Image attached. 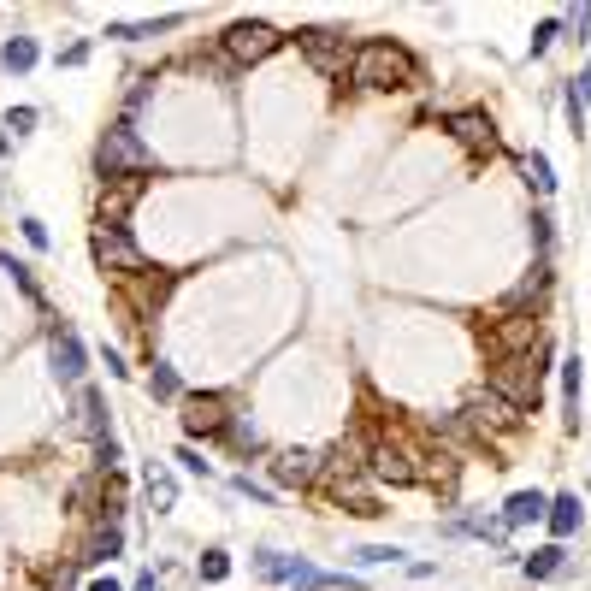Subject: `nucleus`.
Here are the masks:
<instances>
[{
	"mask_svg": "<svg viewBox=\"0 0 591 591\" xmlns=\"http://www.w3.org/2000/svg\"><path fill=\"white\" fill-rule=\"evenodd\" d=\"M30 125H36V107H12V113H6V131L12 136H24Z\"/></svg>",
	"mask_w": 591,
	"mask_h": 591,
	"instance_id": "obj_30",
	"label": "nucleus"
},
{
	"mask_svg": "<svg viewBox=\"0 0 591 591\" xmlns=\"http://www.w3.org/2000/svg\"><path fill=\"white\" fill-rule=\"evenodd\" d=\"M71 503H77V509H89V503H95V479H83V485H71Z\"/></svg>",
	"mask_w": 591,
	"mask_h": 591,
	"instance_id": "obj_36",
	"label": "nucleus"
},
{
	"mask_svg": "<svg viewBox=\"0 0 591 591\" xmlns=\"http://www.w3.org/2000/svg\"><path fill=\"white\" fill-rule=\"evenodd\" d=\"M414 77H420L414 54L396 48V42H361L355 60H349V83H355V89H402V83H414Z\"/></svg>",
	"mask_w": 591,
	"mask_h": 591,
	"instance_id": "obj_2",
	"label": "nucleus"
},
{
	"mask_svg": "<svg viewBox=\"0 0 591 591\" xmlns=\"http://www.w3.org/2000/svg\"><path fill=\"white\" fill-rule=\"evenodd\" d=\"M54 373H60V385L83 379V343H77V331H54Z\"/></svg>",
	"mask_w": 591,
	"mask_h": 591,
	"instance_id": "obj_12",
	"label": "nucleus"
},
{
	"mask_svg": "<svg viewBox=\"0 0 591 591\" xmlns=\"http://www.w3.org/2000/svg\"><path fill=\"white\" fill-rule=\"evenodd\" d=\"M0 154H6V136H0Z\"/></svg>",
	"mask_w": 591,
	"mask_h": 591,
	"instance_id": "obj_40",
	"label": "nucleus"
},
{
	"mask_svg": "<svg viewBox=\"0 0 591 591\" xmlns=\"http://www.w3.org/2000/svg\"><path fill=\"white\" fill-rule=\"evenodd\" d=\"M526 184H532L538 196H550V190H556V172H550V154H538V148L526 154Z\"/></svg>",
	"mask_w": 591,
	"mask_h": 591,
	"instance_id": "obj_22",
	"label": "nucleus"
},
{
	"mask_svg": "<svg viewBox=\"0 0 591 591\" xmlns=\"http://www.w3.org/2000/svg\"><path fill=\"white\" fill-rule=\"evenodd\" d=\"M125 550V532H119V521H107L95 538H89V550H83V562H113Z\"/></svg>",
	"mask_w": 591,
	"mask_h": 591,
	"instance_id": "obj_18",
	"label": "nucleus"
},
{
	"mask_svg": "<svg viewBox=\"0 0 591 591\" xmlns=\"http://www.w3.org/2000/svg\"><path fill=\"white\" fill-rule=\"evenodd\" d=\"M231 414H225V396H184V432L190 438H225Z\"/></svg>",
	"mask_w": 591,
	"mask_h": 591,
	"instance_id": "obj_8",
	"label": "nucleus"
},
{
	"mask_svg": "<svg viewBox=\"0 0 591 591\" xmlns=\"http://www.w3.org/2000/svg\"><path fill=\"white\" fill-rule=\"evenodd\" d=\"M314 473H320V456H308V450H284L272 461V485H308Z\"/></svg>",
	"mask_w": 591,
	"mask_h": 591,
	"instance_id": "obj_11",
	"label": "nucleus"
},
{
	"mask_svg": "<svg viewBox=\"0 0 591 591\" xmlns=\"http://www.w3.org/2000/svg\"><path fill=\"white\" fill-rule=\"evenodd\" d=\"M148 166V148L136 142L131 125H113V131L101 136V148H95V172H101V184H119V178H131Z\"/></svg>",
	"mask_w": 591,
	"mask_h": 591,
	"instance_id": "obj_3",
	"label": "nucleus"
},
{
	"mask_svg": "<svg viewBox=\"0 0 591 591\" xmlns=\"http://www.w3.org/2000/svg\"><path fill=\"white\" fill-rule=\"evenodd\" d=\"M148 385H154V396H160V402H172V396H178V373H172L166 361H154V379H148Z\"/></svg>",
	"mask_w": 591,
	"mask_h": 591,
	"instance_id": "obj_27",
	"label": "nucleus"
},
{
	"mask_svg": "<svg viewBox=\"0 0 591 591\" xmlns=\"http://www.w3.org/2000/svg\"><path fill=\"white\" fill-rule=\"evenodd\" d=\"M89 591H119V580H95Z\"/></svg>",
	"mask_w": 591,
	"mask_h": 591,
	"instance_id": "obj_39",
	"label": "nucleus"
},
{
	"mask_svg": "<svg viewBox=\"0 0 591 591\" xmlns=\"http://www.w3.org/2000/svg\"><path fill=\"white\" fill-rule=\"evenodd\" d=\"M461 426H467V432H491V438H497V432H515V426H521V408H509V402H503V396H473V402H467V408H461Z\"/></svg>",
	"mask_w": 591,
	"mask_h": 591,
	"instance_id": "obj_7",
	"label": "nucleus"
},
{
	"mask_svg": "<svg viewBox=\"0 0 591 591\" xmlns=\"http://www.w3.org/2000/svg\"><path fill=\"white\" fill-rule=\"evenodd\" d=\"M302 42V54H308V66L314 71H326V77H337V71L355 60V48H349V36L343 30H326V24H314V30H302L296 36Z\"/></svg>",
	"mask_w": 591,
	"mask_h": 591,
	"instance_id": "obj_6",
	"label": "nucleus"
},
{
	"mask_svg": "<svg viewBox=\"0 0 591 591\" xmlns=\"http://www.w3.org/2000/svg\"><path fill=\"white\" fill-rule=\"evenodd\" d=\"M237 491H243V497H255V503H266V485H255V479H249V473H243V479H237Z\"/></svg>",
	"mask_w": 591,
	"mask_h": 591,
	"instance_id": "obj_37",
	"label": "nucleus"
},
{
	"mask_svg": "<svg viewBox=\"0 0 591 591\" xmlns=\"http://www.w3.org/2000/svg\"><path fill=\"white\" fill-rule=\"evenodd\" d=\"M355 556H361L367 568H385V562H402V550H396V544H367V550H355Z\"/></svg>",
	"mask_w": 591,
	"mask_h": 591,
	"instance_id": "obj_28",
	"label": "nucleus"
},
{
	"mask_svg": "<svg viewBox=\"0 0 591 591\" xmlns=\"http://www.w3.org/2000/svg\"><path fill=\"white\" fill-rule=\"evenodd\" d=\"M562 396H568V426H580V361H562Z\"/></svg>",
	"mask_w": 591,
	"mask_h": 591,
	"instance_id": "obj_23",
	"label": "nucleus"
},
{
	"mask_svg": "<svg viewBox=\"0 0 591 591\" xmlns=\"http://www.w3.org/2000/svg\"><path fill=\"white\" fill-rule=\"evenodd\" d=\"M556 36H562V24H556V18H550V24H538V30H532V54H544Z\"/></svg>",
	"mask_w": 591,
	"mask_h": 591,
	"instance_id": "obj_31",
	"label": "nucleus"
},
{
	"mask_svg": "<svg viewBox=\"0 0 591 591\" xmlns=\"http://www.w3.org/2000/svg\"><path fill=\"white\" fill-rule=\"evenodd\" d=\"M562 562H568V550H562V544H544V550L521 556V568L532 574V580H550V574H562Z\"/></svg>",
	"mask_w": 591,
	"mask_h": 591,
	"instance_id": "obj_19",
	"label": "nucleus"
},
{
	"mask_svg": "<svg viewBox=\"0 0 591 591\" xmlns=\"http://www.w3.org/2000/svg\"><path fill=\"white\" fill-rule=\"evenodd\" d=\"M225 574H231V556H225V550H201V580H207V586H219Z\"/></svg>",
	"mask_w": 591,
	"mask_h": 591,
	"instance_id": "obj_26",
	"label": "nucleus"
},
{
	"mask_svg": "<svg viewBox=\"0 0 591 591\" xmlns=\"http://www.w3.org/2000/svg\"><path fill=\"white\" fill-rule=\"evenodd\" d=\"M568 30H574L580 42H591V6H574V12H568Z\"/></svg>",
	"mask_w": 591,
	"mask_h": 591,
	"instance_id": "obj_33",
	"label": "nucleus"
},
{
	"mask_svg": "<svg viewBox=\"0 0 591 591\" xmlns=\"http://www.w3.org/2000/svg\"><path fill=\"white\" fill-rule=\"evenodd\" d=\"M131 591H160V586H154V574H142V580H136Z\"/></svg>",
	"mask_w": 591,
	"mask_h": 591,
	"instance_id": "obj_38",
	"label": "nucleus"
},
{
	"mask_svg": "<svg viewBox=\"0 0 591 591\" xmlns=\"http://www.w3.org/2000/svg\"><path fill=\"white\" fill-rule=\"evenodd\" d=\"M408 450H396V444H379V450H367V473L373 479H385V485H408L414 479V467H408Z\"/></svg>",
	"mask_w": 591,
	"mask_h": 591,
	"instance_id": "obj_9",
	"label": "nucleus"
},
{
	"mask_svg": "<svg viewBox=\"0 0 591 591\" xmlns=\"http://www.w3.org/2000/svg\"><path fill=\"white\" fill-rule=\"evenodd\" d=\"M532 243H538V261H544V249H550V213H532Z\"/></svg>",
	"mask_w": 591,
	"mask_h": 591,
	"instance_id": "obj_32",
	"label": "nucleus"
},
{
	"mask_svg": "<svg viewBox=\"0 0 591 591\" xmlns=\"http://www.w3.org/2000/svg\"><path fill=\"white\" fill-rule=\"evenodd\" d=\"M550 361V343H532L526 355H503L497 367H491V396H503L509 408H538V396H544V367Z\"/></svg>",
	"mask_w": 591,
	"mask_h": 591,
	"instance_id": "obj_1",
	"label": "nucleus"
},
{
	"mask_svg": "<svg viewBox=\"0 0 591 591\" xmlns=\"http://www.w3.org/2000/svg\"><path fill=\"white\" fill-rule=\"evenodd\" d=\"M278 48H284V36H278L272 24H261V18L225 30V54H231L237 66H255V60H266V54H278Z\"/></svg>",
	"mask_w": 591,
	"mask_h": 591,
	"instance_id": "obj_5",
	"label": "nucleus"
},
{
	"mask_svg": "<svg viewBox=\"0 0 591 591\" xmlns=\"http://www.w3.org/2000/svg\"><path fill=\"white\" fill-rule=\"evenodd\" d=\"M568 125H574V136L586 131V101H580V89L568 83Z\"/></svg>",
	"mask_w": 591,
	"mask_h": 591,
	"instance_id": "obj_29",
	"label": "nucleus"
},
{
	"mask_svg": "<svg viewBox=\"0 0 591 591\" xmlns=\"http://www.w3.org/2000/svg\"><path fill=\"white\" fill-rule=\"evenodd\" d=\"M544 509H550V497H538V491H515V497L503 503V526H526V521H544Z\"/></svg>",
	"mask_w": 591,
	"mask_h": 591,
	"instance_id": "obj_13",
	"label": "nucleus"
},
{
	"mask_svg": "<svg viewBox=\"0 0 591 591\" xmlns=\"http://www.w3.org/2000/svg\"><path fill=\"white\" fill-rule=\"evenodd\" d=\"M24 237H30V249H48V225L42 219H24Z\"/></svg>",
	"mask_w": 591,
	"mask_h": 591,
	"instance_id": "obj_35",
	"label": "nucleus"
},
{
	"mask_svg": "<svg viewBox=\"0 0 591 591\" xmlns=\"http://www.w3.org/2000/svg\"><path fill=\"white\" fill-rule=\"evenodd\" d=\"M0 66L6 71H30L36 66V42H30V36H12V42L0 48Z\"/></svg>",
	"mask_w": 591,
	"mask_h": 591,
	"instance_id": "obj_21",
	"label": "nucleus"
},
{
	"mask_svg": "<svg viewBox=\"0 0 591 591\" xmlns=\"http://www.w3.org/2000/svg\"><path fill=\"white\" fill-rule=\"evenodd\" d=\"M95 456H101V467H107V473H113V467H119V438H113V432H107V438H101V444H95Z\"/></svg>",
	"mask_w": 591,
	"mask_h": 591,
	"instance_id": "obj_34",
	"label": "nucleus"
},
{
	"mask_svg": "<svg viewBox=\"0 0 591 591\" xmlns=\"http://www.w3.org/2000/svg\"><path fill=\"white\" fill-rule=\"evenodd\" d=\"M450 131H456V142H467V148H479V154H491L497 148V125L485 119V113H450Z\"/></svg>",
	"mask_w": 591,
	"mask_h": 591,
	"instance_id": "obj_10",
	"label": "nucleus"
},
{
	"mask_svg": "<svg viewBox=\"0 0 591 591\" xmlns=\"http://www.w3.org/2000/svg\"><path fill=\"white\" fill-rule=\"evenodd\" d=\"M296 568H302V562H296V556H278V550H261V556H255V574L272 580V586H290Z\"/></svg>",
	"mask_w": 591,
	"mask_h": 591,
	"instance_id": "obj_17",
	"label": "nucleus"
},
{
	"mask_svg": "<svg viewBox=\"0 0 591 591\" xmlns=\"http://www.w3.org/2000/svg\"><path fill=\"white\" fill-rule=\"evenodd\" d=\"M178 24V12H166V18H154V24H113V36L119 42H136V36H154V30H172Z\"/></svg>",
	"mask_w": 591,
	"mask_h": 591,
	"instance_id": "obj_24",
	"label": "nucleus"
},
{
	"mask_svg": "<svg viewBox=\"0 0 591 591\" xmlns=\"http://www.w3.org/2000/svg\"><path fill=\"white\" fill-rule=\"evenodd\" d=\"M148 503H154V515H166V509L178 503V485H172V473L148 467Z\"/></svg>",
	"mask_w": 591,
	"mask_h": 591,
	"instance_id": "obj_20",
	"label": "nucleus"
},
{
	"mask_svg": "<svg viewBox=\"0 0 591 591\" xmlns=\"http://www.w3.org/2000/svg\"><path fill=\"white\" fill-rule=\"evenodd\" d=\"M544 521H550V532H556V538H574V532H580V497H550Z\"/></svg>",
	"mask_w": 591,
	"mask_h": 591,
	"instance_id": "obj_15",
	"label": "nucleus"
},
{
	"mask_svg": "<svg viewBox=\"0 0 591 591\" xmlns=\"http://www.w3.org/2000/svg\"><path fill=\"white\" fill-rule=\"evenodd\" d=\"M77 426L101 444L107 438V414H101V391H77Z\"/></svg>",
	"mask_w": 591,
	"mask_h": 591,
	"instance_id": "obj_16",
	"label": "nucleus"
},
{
	"mask_svg": "<svg viewBox=\"0 0 591 591\" xmlns=\"http://www.w3.org/2000/svg\"><path fill=\"white\" fill-rule=\"evenodd\" d=\"M544 290H550V261H538V266H532L521 284H515L509 296H503V308H526V302H538Z\"/></svg>",
	"mask_w": 591,
	"mask_h": 591,
	"instance_id": "obj_14",
	"label": "nucleus"
},
{
	"mask_svg": "<svg viewBox=\"0 0 591 591\" xmlns=\"http://www.w3.org/2000/svg\"><path fill=\"white\" fill-rule=\"evenodd\" d=\"M225 438H231V450H243V456H249V450H261V432H255L249 420H231V426H225Z\"/></svg>",
	"mask_w": 591,
	"mask_h": 591,
	"instance_id": "obj_25",
	"label": "nucleus"
},
{
	"mask_svg": "<svg viewBox=\"0 0 591 591\" xmlns=\"http://www.w3.org/2000/svg\"><path fill=\"white\" fill-rule=\"evenodd\" d=\"M95 261L119 278H142L148 272V255L131 243V231H113V225H95Z\"/></svg>",
	"mask_w": 591,
	"mask_h": 591,
	"instance_id": "obj_4",
	"label": "nucleus"
}]
</instances>
